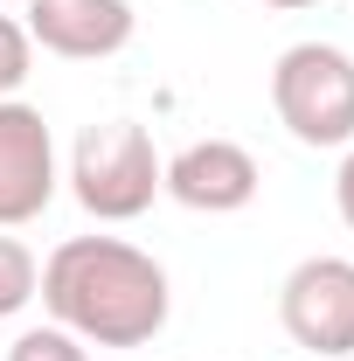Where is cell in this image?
<instances>
[{
    "label": "cell",
    "mask_w": 354,
    "mask_h": 361,
    "mask_svg": "<svg viewBox=\"0 0 354 361\" xmlns=\"http://www.w3.org/2000/svg\"><path fill=\"white\" fill-rule=\"evenodd\" d=\"M35 299L63 334H77L90 348H146L167 326V271L153 250H139L126 236H70L56 243L42 264Z\"/></svg>",
    "instance_id": "1"
},
{
    "label": "cell",
    "mask_w": 354,
    "mask_h": 361,
    "mask_svg": "<svg viewBox=\"0 0 354 361\" xmlns=\"http://www.w3.org/2000/svg\"><path fill=\"white\" fill-rule=\"evenodd\" d=\"M271 111L299 146H354V56L334 42H292L271 63Z\"/></svg>",
    "instance_id": "2"
},
{
    "label": "cell",
    "mask_w": 354,
    "mask_h": 361,
    "mask_svg": "<svg viewBox=\"0 0 354 361\" xmlns=\"http://www.w3.org/2000/svg\"><path fill=\"white\" fill-rule=\"evenodd\" d=\"M160 153H153V133L139 126V118H104V126H90L77 139V153H70V188H77V202H84L97 223H133L153 209V195H160Z\"/></svg>",
    "instance_id": "3"
},
{
    "label": "cell",
    "mask_w": 354,
    "mask_h": 361,
    "mask_svg": "<svg viewBox=\"0 0 354 361\" xmlns=\"http://www.w3.org/2000/svg\"><path fill=\"white\" fill-rule=\"evenodd\" d=\"M278 319L312 361L354 355V257H306L278 285Z\"/></svg>",
    "instance_id": "4"
},
{
    "label": "cell",
    "mask_w": 354,
    "mask_h": 361,
    "mask_svg": "<svg viewBox=\"0 0 354 361\" xmlns=\"http://www.w3.org/2000/svg\"><path fill=\"white\" fill-rule=\"evenodd\" d=\"M56 202V139L49 118L21 97H0V229L35 223Z\"/></svg>",
    "instance_id": "5"
},
{
    "label": "cell",
    "mask_w": 354,
    "mask_h": 361,
    "mask_svg": "<svg viewBox=\"0 0 354 361\" xmlns=\"http://www.w3.org/2000/svg\"><path fill=\"white\" fill-rule=\"evenodd\" d=\"M257 160H250V146H236V139H195V146H181L174 160L160 167V195H174L181 209H195V216H236V209H250L257 202Z\"/></svg>",
    "instance_id": "6"
},
{
    "label": "cell",
    "mask_w": 354,
    "mask_h": 361,
    "mask_svg": "<svg viewBox=\"0 0 354 361\" xmlns=\"http://www.w3.org/2000/svg\"><path fill=\"white\" fill-rule=\"evenodd\" d=\"M28 42H42L49 56H70V63H104L133 42L139 14L133 0H28Z\"/></svg>",
    "instance_id": "7"
},
{
    "label": "cell",
    "mask_w": 354,
    "mask_h": 361,
    "mask_svg": "<svg viewBox=\"0 0 354 361\" xmlns=\"http://www.w3.org/2000/svg\"><path fill=\"white\" fill-rule=\"evenodd\" d=\"M35 285H42V264H35V250L21 243V236H0V319H14L28 299H35Z\"/></svg>",
    "instance_id": "8"
},
{
    "label": "cell",
    "mask_w": 354,
    "mask_h": 361,
    "mask_svg": "<svg viewBox=\"0 0 354 361\" xmlns=\"http://www.w3.org/2000/svg\"><path fill=\"white\" fill-rule=\"evenodd\" d=\"M7 361H90V348L77 334H63V326H28V334L7 348Z\"/></svg>",
    "instance_id": "9"
},
{
    "label": "cell",
    "mask_w": 354,
    "mask_h": 361,
    "mask_svg": "<svg viewBox=\"0 0 354 361\" xmlns=\"http://www.w3.org/2000/svg\"><path fill=\"white\" fill-rule=\"evenodd\" d=\"M28 70H35V42H28V28L0 14V97H14V90L28 84Z\"/></svg>",
    "instance_id": "10"
},
{
    "label": "cell",
    "mask_w": 354,
    "mask_h": 361,
    "mask_svg": "<svg viewBox=\"0 0 354 361\" xmlns=\"http://www.w3.org/2000/svg\"><path fill=\"white\" fill-rule=\"evenodd\" d=\"M334 209H341V223L354 229V146H348V160H341V174H334Z\"/></svg>",
    "instance_id": "11"
},
{
    "label": "cell",
    "mask_w": 354,
    "mask_h": 361,
    "mask_svg": "<svg viewBox=\"0 0 354 361\" xmlns=\"http://www.w3.org/2000/svg\"><path fill=\"white\" fill-rule=\"evenodd\" d=\"M264 7H285V14H299V7H319V0H264Z\"/></svg>",
    "instance_id": "12"
}]
</instances>
